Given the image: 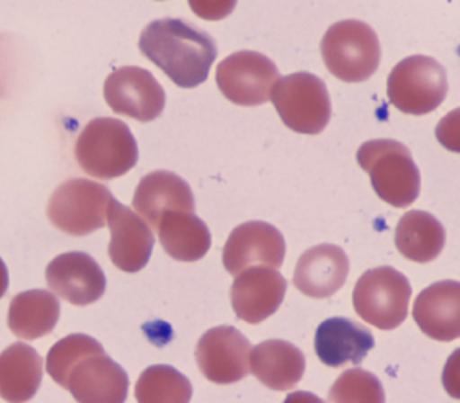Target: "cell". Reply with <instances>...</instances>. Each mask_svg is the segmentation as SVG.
Masks as SVG:
<instances>
[{"label":"cell","mask_w":460,"mask_h":403,"mask_svg":"<svg viewBox=\"0 0 460 403\" xmlns=\"http://www.w3.org/2000/svg\"><path fill=\"white\" fill-rule=\"evenodd\" d=\"M113 202L115 196L105 184L72 178L54 190L48 202V218L64 234L85 237L107 226Z\"/></svg>","instance_id":"5b68a950"},{"label":"cell","mask_w":460,"mask_h":403,"mask_svg":"<svg viewBox=\"0 0 460 403\" xmlns=\"http://www.w3.org/2000/svg\"><path fill=\"white\" fill-rule=\"evenodd\" d=\"M157 232L164 250L178 262H198L211 248L209 228L195 216V212H165Z\"/></svg>","instance_id":"cb8c5ba5"},{"label":"cell","mask_w":460,"mask_h":403,"mask_svg":"<svg viewBox=\"0 0 460 403\" xmlns=\"http://www.w3.org/2000/svg\"><path fill=\"white\" fill-rule=\"evenodd\" d=\"M53 291L30 290L10 300V332L22 340H38L53 334L61 316V302Z\"/></svg>","instance_id":"7402d4cb"},{"label":"cell","mask_w":460,"mask_h":403,"mask_svg":"<svg viewBox=\"0 0 460 403\" xmlns=\"http://www.w3.org/2000/svg\"><path fill=\"white\" fill-rule=\"evenodd\" d=\"M191 395L188 377L167 364L146 369L136 384V400L141 403H186Z\"/></svg>","instance_id":"484cf974"},{"label":"cell","mask_w":460,"mask_h":403,"mask_svg":"<svg viewBox=\"0 0 460 403\" xmlns=\"http://www.w3.org/2000/svg\"><path fill=\"white\" fill-rule=\"evenodd\" d=\"M193 13L208 22H217L229 17L235 9L237 0H188Z\"/></svg>","instance_id":"f546056e"},{"label":"cell","mask_w":460,"mask_h":403,"mask_svg":"<svg viewBox=\"0 0 460 403\" xmlns=\"http://www.w3.org/2000/svg\"><path fill=\"white\" fill-rule=\"evenodd\" d=\"M271 100L283 123L299 134L315 136L327 128L332 102L325 82L310 72H296L278 80Z\"/></svg>","instance_id":"8992f818"},{"label":"cell","mask_w":460,"mask_h":403,"mask_svg":"<svg viewBox=\"0 0 460 403\" xmlns=\"http://www.w3.org/2000/svg\"><path fill=\"white\" fill-rule=\"evenodd\" d=\"M108 106L136 121L157 120L165 108V90L149 70L126 66L113 70L103 87Z\"/></svg>","instance_id":"30bf717a"},{"label":"cell","mask_w":460,"mask_h":403,"mask_svg":"<svg viewBox=\"0 0 460 403\" xmlns=\"http://www.w3.org/2000/svg\"><path fill=\"white\" fill-rule=\"evenodd\" d=\"M374 345L369 328L345 317L323 320L315 332V353L328 368H343L348 363L359 366Z\"/></svg>","instance_id":"ffe728a7"},{"label":"cell","mask_w":460,"mask_h":403,"mask_svg":"<svg viewBox=\"0 0 460 403\" xmlns=\"http://www.w3.org/2000/svg\"><path fill=\"white\" fill-rule=\"evenodd\" d=\"M330 402L337 403H381L385 402L384 387L377 377L353 368L338 377L337 382L330 389Z\"/></svg>","instance_id":"83f0119b"},{"label":"cell","mask_w":460,"mask_h":403,"mask_svg":"<svg viewBox=\"0 0 460 403\" xmlns=\"http://www.w3.org/2000/svg\"><path fill=\"white\" fill-rule=\"evenodd\" d=\"M279 79L275 62L257 51L230 54L216 70L222 95L239 106L263 105Z\"/></svg>","instance_id":"9c48e42d"},{"label":"cell","mask_w":460,"mask_h":403,"mask_svg":"<svg viewBox=\"0 0 460 403\" xmlns=\"http://www.w3.org/2000/svg\"><path fill=\"white\" fill-rule=\"evenodd\" d=\"M443 386L452 399L460 400V348L452 353L444 366Z\"/></svg>","instance_id":"4dcf8cb0"},{"label":"cell","mask_w":460,"mask_h":403,"mask_svg":"<svg viewBox=\"0 0 460 403\" xmlns=\"http://www.w3.org/2000/svg\"><path fill=\"white\" fill-rule=\"evenodd\" d=\"M43 382V358L27 343H13L0 356V394L5 402H27Z\"/></svg>","instance_id":"603a6c76"},{"label":"cell","mask_w":460,"mask_h":403,"mask_svg":"<svg viewBox=\"0 0 460 403\" xmlns=\"http://www.w3.org/2000/svg\"><path fill=\"white\" fill-rule=\"evenodd\" d=\"M447 74L428 56H410L400 61L387 80L392 105L407 114H428L441 106L447 95Z\"/></svg>","instance_id":"ba28073f"},{"label":"cell","mask_w":460,"mask_h":403,"mask_svg":"<svg viewBox=\"0 0 460 403\" xmlns=\"http://www.w3.org/2000/svg\"><path fill=\"white\" fill-rule=\"evenodd\" d=\"M286 242L275 226L263 220H250L230 232L222 250V264L232 276L253 266L279 270L284 264Z\"/></svg>","instance_id":"7c38bea8"},{"label":"cell","mask_w":460,"mask_h":403,"mask_svg":"<svg viewBox=\"0 0 460 403\" xmlns=\"http://www.w3.org/2000/svg\"><path fill=\"white\" fill-rule=\"evenodd\" d=\"M320 49L328 72L349 84L369 79L381 64L379 38L359 20H343L332 25Z\"/></svg>","instance_id":"277c9868"},{"label":"cell","mask_w":460,"mask_h":403,"mask_svg":"<svg viewBox=\"0 0 460 403\" xmlns=\"http://www.w3.org/2000/svg\"><path fill=\"white\" fill-rule=\"evenodd\" d=\"M400 254L416 264H429L446 246L443 224L426 210H408L395 228Z\"/></svg>","instance_id":"d4e9b609"},{"label":"cell","mask_w":460,"mask_h":403,"mask_svg":"<svg viewBox=\"0 0 460 403\" xmlns=\"http://www.w3.org/2000/svg\"><path fill=\"white\" fill-rule=\"evenodd\" d=\"M436 139L444 149L460 154V108L446 114L436 128Z\"/></svg>","instance_id":"f1b7e54d"},{"label":"cell","mask_w":460,"mask_h":403,"mask_svg":"<svg viewBox=\"0 0 460 403\" xmlns=\"http://www.w3.org/2000/svg\"><path fill=\"white\" fill-rule=\"evenodd\" d=\"M410 298L411 286L407 276L392 266L364 273L353 290L356 314L381 330H395L405 322Z\"/></svg>","instance_id":"52a82bcc"},{"label":"cell","mask_w":460,"mask_h":403,"mask_svg":"<svg viewBox=\"0 0 460 403\" xmlns=\"http://www.w3.org/2000/svg\"><path fill=\"white\" fill-rule=\"evenodd\" d=\"M75 158L85 174L111 180L136 167L139 149L128 124L115 118H95L77 138Z\"/></svg>","instance_id":"3957f363"},{"label":"cell","mask_w":460,"mask_h":403,"mask_svg":"<svg viewBox=\"0 0 460 403\" xmlns=\"http://www.w3.org/2000/svg\"><path fill=\"white\" fill-rule=\"evenodd\" d=\"M250 368L263 386L286 392L301 382L305 372V356L292 343L268 340L252 350Z\"/></svg>","instance_id":"44dd1931"},{"label":"cell","mask_w":460,"mask_h":403,"mask_svg":"<svg viewBox=\"0 0 460 403\" xmlns=\"http://www.w3.org/2000/svg\"><path fill=\"white\" fill-rule=\"evenodd\" d=\"M66 389L82 403H123L129 377L105 350L90 353L72 368Z\"/></svg>","instance_id":"5bb4252c"},{"label":"cell","mask_w":460,"mask_h":403,"mask_svg":"<svg viewBox=\"0 0 460 403\" xmlns=\"http://www.w3.org/2000/svg\"><path fill=\"white\" fill-rule=\"evenodd\" d=\"M139 49L181 88L204 84L217 58L213 36L183 18L151 22L142 30Z\"/></svg>","instance_id":"6da1fadb"},{"label":"cell","mask_w":460,"mask_h":403,"mask_svg":"<svg viewBox=\"0 0 460 403\" xmlns=\"http://www.w3.org/2000/svg\"><path fill=\"white\" fill-rule=\"evenodd\" d=\"M413 318L421 332L436 342L460 338V282L438 281L420 292Z\"/></svg>","instance_id":"e0dca14e"},{"label":"cell","mask_w":460,"mask_h":403,"mask_svg":"<svg viewBox=\"0 0 460 403\" xmlns=\"http://www.w3.org/2000/svg\"><path fill=\"white\" fill-rule=\"evenodd\" d=\"M108 228L111 230L108 246L111 264L124 273H137L146 268L155 244L147 220L115 200L108 212Z\"/></svg>","instance_id":"2e32d148"},{"label":"cell","mask_w":460,"mask_h":403,"mask_svg":"<svg viewBox=\"0 0 460 403\" xmlns=\"http://www.w3.org/2000/svg\"><path fill=\"white\" fill-rule=\"evenodd\" d=\"M349 273V260L341 246L332 244L312 246L302 255L294 272V286L314 299H327L343 288Z\"/></svg>","instance_id":"ac0fdd59"},{"label":"cell","mask_w":460,"mask_h":403,"mask_svg":"<svg viewBox=\"0 0 460 403\" xmlns=\"http://www.w3.org/2000/svg\"><path fill=\"white\" fill-rule=\"evenodd\" d=\"M288 281L276 268L253 266L235 276L230 300L234 312L247 324H261L283 304Z\"/></svg>","instance_id":"9a60e30c"},{"label":"cell","mask_w":460,"mask_h":403,"mask_svg":"<svg viewBox=\"0 0 460 403\" xmlns=\"http://www.w3.org/2000/svg\"><path fill=\"white\" fill-rule=\"evenodd\" d=\"M358 164L371 176L372 188L382 202L394 208H408L416 202L421 176L411 152L394 139L364 142L358 150Z\"/></svg>","instance_id":"7a4b0ae2"},{"label":"cell","mask_w":460,"mask_h":403,"mask_svg":"<svg viewBox=\"0 0 460 403\" xmlns=\"http://www.w3.org/2000/svg\"><path fill=\"white\" fill-rule=\"evenodd\" d=\"M133 206L142 219L157 230L165 212H195V194L181 176L167 170H157L139 182L134 192Z\"/></svg>","instance_id":"d6986e66"},{"label":"cell","mask_w":460,"mask_h":403,"mask_svg":"<svg viewBox=\"0 0 460 403\" xmlns=\"http://www.w3.org/2000/svg\"><path fill=\"white\" fill-rule=\"evenodd\" d=\"M49 290L74 306H90L103 298L107 276L93 256L69 252L56 256L46 268Z\"/></svg>","instance_id":"4fadbf2b"},{"label":"cell","mask_w":460,"mask_h":403,"mask_svg":"<svg viewBox=\"0 0 460 403\" xmlns=\"http://www.w3.org/2000/svg\"><path fill=\"white\" fill-rule=\"evenodd\" d=\"M252 345L237 328L221 325L199 338L196 346L198 368L214 384H235L252 371Z\"/></svg>","instance_id":"8fae6325"},{"label":"cell","mask_w":460,"mask_h":403,"mask_svg":"<svg viewBox=\"0 0 460 403\" xmlns=\"http://www.w3.org/2000/svg\"><path fill=\"white\" fill-rule=\"evenodd\" d=\"M102 343L97 342L93 336L84 334H74L62 338L54 345L46 358V371L53 377L54 382L59 386H67V377L72 368L79 363L84 356L90 353L103 351Z\"/></svg>","instance_id":"4316f807"}]
</instances>
